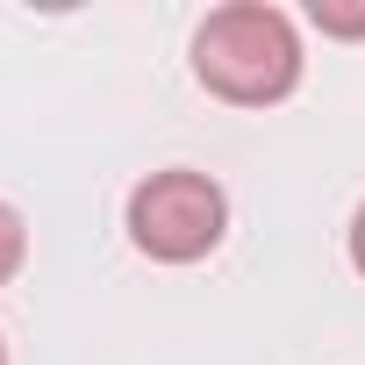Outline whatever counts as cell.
Listing matches in <instances>:
<instances>
[{"instance_id":"obj_2","label":"cell","mask_w":365,"mask_h":365,"mask_svg":"<svg viewBox=\"0 0 365 365\" xmlns=\"http://www.w3.org/2000/svg\"><path fill=\"white\" fill-rule=\"evenodd\" d=\"M222 222H230V201L208 172H150L143 187L129 194V237L143 258H165V265H187V258H208L222 244Z\"/></svg>"},{"instance_id":"obj_6","label":"cell","mask_w":365,"mask_h":365,"mask_svg":"<svg viewBox=\"0 0 365 365\" xmlns=\"http://www.w3.org/2000/svg\"><path fill=\"white\" fill-rule=\"evenodd\" d=\"M0 365H8V351H0Z\"/></svg>"},{"instance_id":"obj_1","label":"cell","mask_w":365,"mask_h":365,"mask_svg":"<svg viewBox=\"0 0 365 365\" xmlns=\"http://www.w3.org/2000/svg\"><path fill=\"white\" fill-rule=\"evenodd\" d=\"M194 72L208 93L237 101V108H265L287 101L301 79V36L279 8L265 0H237V8H215L194 29Z\"/></svg>"},{"instance_id":"obj_4","label":"cell","mask_w":365,"mask_h":365,"mask_svg":"<svg viewBox=\"0 0 365 365\" xmlns=\"http://www.w3.org/2000/svg\"><path fill=\"white\" fill-rule=\"evenodd\" d=\"M22 251H29V237H22V215H15V208H0V287L15 279Z\"/></svg>"},{"instance_id":"obj_3","label":"cell","mask_w":365,"mask_h":365,"mask_svg":"<svg viewBox=\"0 0 365 365\" xmlns=\"http://www.w3.org/2000/svg\"><path fill=\"white\" fill-rule=\"evenodd\" d=\"M308 15L322 36H365V0H315Z\"/></svg>"},{"instance_id":"obj_5","label":"cell","mask_w":365,"mask_h":365,"mask_svg":"<svg viewBox=\"0 0 365 365\" xmlns=\"http://www.w3.org/2000/svg\"><path fill=\"white\" fill-rule=\"evenodd\" d=\"M351 258H358V272H365V208H358V222H351Z\"/></svg>"}]
</instances>
